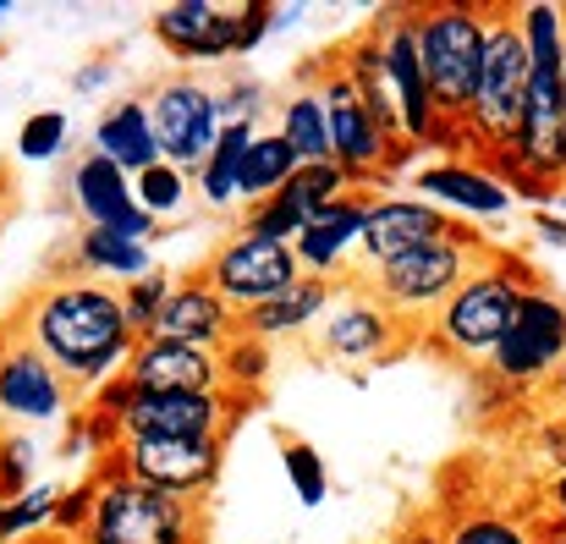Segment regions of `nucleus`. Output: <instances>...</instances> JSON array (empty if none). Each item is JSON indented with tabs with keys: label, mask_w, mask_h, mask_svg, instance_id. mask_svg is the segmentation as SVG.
<instances>
[{
	"label": "nucleus",
	"mask_w": 566,
	"mask_h": 544,
	"mask_svg": "<svg viewBox=\"0 0 566 544\" xmlns=\"http://www.w3.org/2000/svg\"><path fill=\"white\" fill-rule=\"evenodd\" d=\"M28 342L66 374V385H88V390H105L111 379H122L138 353L122 292L105 281H83V275L50 286L33 303Z\"/></svg>",
	"instance_id": "nucleus-1"
},
{
	"label": "nucleus",
	"mask_w": 566,
	"mask_h": 544,
	"mask_svg": "<svg viewBox=\"0 0 566 544\" xmlns=\"http://www.w3.org/2000/svg\"><path fill=\"white\" fill-rule=\"evenodd\" d=\"M412 33H418V55H423L440 127L468 133L484 50H490V6H423L412 11Z\"/></svg>",
	"instance_id": "nucleus-2"
},
{
	"label": "nucleus",
	"mask_w": 566,
	"mask_h": 544,
	"mask_svg": "<svg viewBox=\"0 0 566 544\" xmlns=\"http://www.w3.org/2000/svg\"><path fill=\"white\" fill-rule=\"evenodd\" d=\"M528 286H539L528 275V264H517V259H484L451 292V303L429 320V342L440 353H451V358L484 368V363L495 358V347H501V336H506V325H512V314H517V303H523Z\"/></svg>",
	"instance_id": "nucleus-3"
},
{
	"label": "nucleus",
	"mask_w": 566,
	"mask_h": 544,
	"mask_svg": "<svg viewBox=\"0 0 566 544\" xmlns=\"http://www.w3.org/2000/svg\"><path fill=\"white\" fill-rule=\"evenodd\" d=\"M83 534L94 544H203V501H177L105 462Z\"/></svg>",
	"instance_id": "nucleus-4"
},
{
	"label": "nucleus",
	"mask_w": 566,
	"mask_h": 544,
	"mask_svg": "<svg viewBox=\"0 0 566 544\" xmlns=\"http://www.w3.org/2000/svg\"><path fill=\"white\" fill-rule=\"evenodd\" d=\"M237 407L226 390H133L127 379H111L99 401H88L122 440H226Z\"/></svg>",
	"instance_id": "nucleus-5"
},
{
	"label": "nucleus",
	"mask_w": 566,
	"mask_h": 544,
	"mask_svg": "<svg viewBox=\"0 0 566 544\" xmlns=\"http://www.w3.org/2000/svg\"><path fill=\"white\" fill-rule=\"evenodd\" d=\"M528 44L517 28L512 6H490V50H484V72H479V100L468 116V144H479L484 160L512 155L517 127H523V105H528Z\"/></svg>",
	"instance_id": "nucleus-6"
},
{
	"label": "nucleus",
	"mask_w": 566,
	"mask_h": 544,
	"mask_svg": "<svg viewBox=\"0 0 566 544\" xmlns=\"http://www.w3.org/2000/svg\"><path fill=\"white\" fill-rule=\"evenodd\" d=\"M484 259H490L484 237L468 231V226H451L440 242H429V248H418V253H407V259H396V264H385V270H369V292H375L401 325H407V320H434V314L451 303V292H457Z\"/></svg>",
	"instance_id": "nucleus-7"
},
{
	"label": "nucleus",
	"mask_w": 566,
	"mask_h": 544,
	"mask_svg": "<svg viewBox=\"0 0 566 544\" xmlns=\"http://www.w3.org/2000/svg\"><path fill=\"white\" fill-rule=\"evenodd\" d=\"M562 363H566V303L551 286H528L517 314H512V325H506V336H501V347H495V358L484 363V374L501 390L523 396V390L556 379Z\"/></svg>",
	"instance_id": "nucleus-8"
},
{
	"label": "nucleus",
	"mask_w": 566,
	"mask_h": 544,
	"mask_svg": "<svg viewBox=\"0 0 566 544\" xmlns=\"http://www.w3.org/2000/svg\"><path fill=\"white\" fill-rule=\"evenodd\" d=\"M275 11L259 0L242 6H214V0H177L166 11H155V33L166 39L171 55L182 61H226V55H248L270 39Z\"/></svg>",
	"instance_id": "nucleus-9"
},
{
	"label": "nucleus",
	"mask_w": 566,
	"mask_h": 544,
	"mask_svg": "<svg viewBox=\"0 0 566 544\" xmlns=\"http://www.w3.org/2000/svg\"><path fill=\"white\" fill-rule=\"evenodd\" d=\"M379 55H385V100L396 116V133L407 149L423 144H451L440 116H434V94L423 77V55H418V33H412V11H385L375 22Z\"/></svg>",
	"instance_id": "nucleus-10"
},
{
	"label": "nucleus",
	"mask_w": 566,
	"mask_h": 544,
	"mask_svg": "<svg viewBox=\"0 0 566 544\" xmlns=\"http://www.w3.org/2000/svg\"><path fill=\"white\" fill-rule=\"evenodd\" d=\"M319 100H325V122H331V160L347 171V181H385L396 166H401V144L375 122V111L358 100V88L342 77V66L331 61L325 77L314 83Z\"/></svg>",
	"instance_id": "nucleus-11"
},
{
	"label": "nucleus",
	"mask_w": 566,
	"mask_h": 544,
	"mask_svg": "<svg viewBox=\"0 0 566 544\" xmlns=\"http://www.w3.org/2000/svg\"><path fill=\"white\" fill-rule=\"evenodd\" d=\"M203 281H209V286L237 308V320H242V314H253L259 303H270V297H281L286 286H297V281H303V264H297L292 242H270V237H253V231H231V237L214 248Z\"/></svg>",
	"instance_id": "nucleus-12"
},
{
	"label": "nucleus",
	"mask_w": 566,
	"mask_h": 544,
	"mask_svg": "<svg viewBox=\"0 0 566 544\" xmlns=\"http://www.w3.org/2000/svg\"><path fill=\"white\" fill-rule=\"evenodd\" d=\"M149 122H155V144H160V160L177 166V171H198L214 149V138L226 133V116H220V94L192 83V77H171L155 88L149 100Z\"/></svg>",
	"instance_id": "nucleus-13"
},
{
	"label": "nucleus",
	"mask_w": 566,
	"mask_h": 544,
	"mask_svg": "<svg viewBox=\"0 0 566 544\" xmlns=\"http://www.w3.org/2000/svg\"><path fill=\"white\" fill-rule=\"evenodd\" d=\"M105 462L177 501H203L220 479V440H116Z\"/></svg>",
	"instance_id": "nucleus-14"
},
{
	"label": "nucleus",
	"mask_w": 566,
	"mask_h": 544,
	"mask_svg": "<svg viewBox=\"0 0 566 544\" xmlns=\"http://www.w3.org/2000/svg\"><path fill=\"white\" fill-rule=\"evenodd\" d=\"M401 342V320L369 292V281L336 292L331 314L319 320V353L331 363H375Z\"/></svg>",
	"instance_id": "nucleus-15"
},
{
	"label": "nucleus",
	"mask_w": 566,
	"mask_h": 544,
	"mask_svg": "<svg viewBox=\"0 0 566 544\" xmlns=\"http://www.w3.org/2000/svg\"><path fill=\"white\" fill-rule=\"evenodd\" d=\"M446 231H451V215H440L418 192H385V198H369L364 259H369V270H385V264H396V259L440 242Z\"/></svg>",
	"instance_id": "nucleus-16"
},
{
	"label": "nucleus",
	"mask_w": 566,
	"mask_h": 544,
	"mask_svg": "<svg viewBox=\"0 0 566 544\" xmlns=\"http://www.w3.org/2000/svg\"><path fill=\"white\" fill-rule=\"evenodd\" d=\"M66 374L44 358L28 336L0 347V412L22 423H55L66 412Z\"/></svg>",
	"instance_id": "nucleus-17"
},
{
	"label": "nucleus",
	"mask_w": 566,
	"mask_h": 544,
	"mask_svg": "<svg viewBox=\"0 0 566 544\" xmlns=\"http://www.w3.org/2000/svg\"><path fill=\"white\" fill-rule=\"evenodd\" d=\"M412 192L423 203H434L440 215H473V220H501L512 209V187L490 171V160H434L423 171H412Z\"/></svg>",
	"instance_id": "nucleus-18"
},
{
	"label": "nucleus",
	"mask_w": 566,
	"mask_h": 544,
	"mask_svg": "<svg viewBox=\"0 0 566 544\" xmlns=\"http://www.w3.org/2000/svg\"><path fill=\"white\" fill-rule=\"evenodd\" d=\"M72 198H77V209H83L94 226H105V231H116V237H133V242H149V237H155V215L138 203L133 177H127L122 166L99 160V155H88V160L72 171Z\"/></svg>",
	"instance_id": "nucleus-19"
},
{
	"label": "nucleus",
	"mask_w": 566,
	"mask_h": 544,
	"mask_svg": "<svg viewBox=\"0 0 566 544\" xmlns=\"http://www.w3.org/2000/svg\"><path fill=\"white\" fill-rule=\"evenodd\" d=\"M237 331H242L237 308H231L203 275L177 281L171 297H166V308H160V320H155V336H166V342H188V347H209V353H220Z\"/></svg>",
	"instance_id": "nucleus-20"
},
{
	"label": "nucleus",
	"mask_w": 566,
	"mask_h": 544,
	"mask_svg": "<svg viewBox=\"0 0 566 544\" xmlns=\"http://www.w3.org/2000/svg\"><path fill=\"white\" fill-rule=\"evenodd\" d=\"M122 379L133 390H226L220 385V353L166 342V336H144Z\"/></svg>",
	"instance_id": "nucleus-21"
},
{
	"label": "nucleus",
	"mask_w": 566,
	"mask_h": 544,
	"mask_svg": "<svg viewBox=\"0 0 566 544\" xmlns=\"http://www.w3.org/2000/svg\"><path fill=\"white\" fill-rule=\"evenodd\" d=\"M364 220H369V192H364V187H353L347 198H336L331 209H319V215L303 226V237L292 242L303 275L331 281L336 264H342L353 248H364Z\"/></svg>",
	"instance_id": "nucleus-22"
},
{
	"label": "nucleus",
	"mask_w": 566,
	"mask_h": 544,
	"mask_svg": "<svg viewBox=\"0 0 566 544\" xmlns=\"http://www.w3.org/2000/svg\"><path fill=\"white\" fill-rule=\"evenodd\" d=\"M94 155L122 166L127 177H144L149 166H160V144H155V122H149V100H116L99 127H94Z\"/></svg>",
	"instance_id": "nucleus-23"
},
{
	"label": "nucleus",
	"mask_w": 566,
	"mask_h": 544,
	"mask_svg": "<svg viewBox=\"0 0 566 544\" xmlns=\"http://www.w3.org/2000/svg\"><path fill=\"white\" fill-rule=\"evenodd\" d=\"M336 303V281H314L303 275L297 286H286L281 297L259 303L253 314H242V336H259V342H275V336H297L308 325H319Z\"/></svg>",
	"instance_id": "nucleus-24"
},
{
	"label": "nucleus",
	"mask_w": 566,
	"mask_h": 544,
	"mask_svg": "<svg viewBox=\"0 0 566 544\" xmlns=\"http://www.w3.org/2000/svg\"><path fill=\"white\" fill-rule=\"evenodd\" d=\"M545 523H528L501 506H462L440 523V544H539Z\"/></svg>",
	"instance_id": "nucleus-25"
},
{
	"label": "nucleus",
	"mask_w": 566,
	"mask_h": 544,
	"mask_svg": "<svg viewBox=\"0 0 566 544\" xmlns=\"http://www.w3.org/2000/svg\"><path fill=\"white\" fill-rule=\"evenodd\" d=\"M275 133L292 144V155L303 166H325L331 160V122H325V100H319L314 83H303L297 94L281 100V127Z\"/></svg>",
	"instance_id": "nucleus-26"
},
{
	"label": "nucleus",
	"mask_w": 566,
	"mask_h": 544,
	"mask_svg": "<svg viewBox=\"0 0 566 544\" xmlns=\"http://www.w3.org/2000/svg\"><path fill=\"white\" fill-rule=\"evenodd\" d=\"M253 138H259V127H253V122H226V133H220V138H214V149H209V160L192 171L198 192H203V203L226 209V203L237 198L242 160H248V144H253Z\"/></svg>",
	"instance_id": "nucleus-27"
},
{
	"label": "nucleus",
	"mask_w": 566,
	"mask_h": 544,
	"mask_svg": "<svg viewBox=\"0 0 566 544\" xmlns=\"http://www.w3.org/2000/svg\"><path fill=\"white\" fill-rule=\"evenodd\" d=\"M303 171V160L292 155V144L281 138V133H259L253 144H248V160H242V181H237V198L242 203H264V198H275L286 181Z\"/></svg>",
	"instance_id": "nucleus-28"
},
{
	"label": "nucleus",
	"mask_w": 566,
	"mask_h": 544,
	"mask_svg": "<svg viewBox=\"0 0 566 544\" xmlns=\"http://www.w3.org/2000/svg\"><path fill=\"white\" fill-rule=\"evenodd\" d=\"M77 259H83V270H94V275H105V281H122V286H133V281H144V275L155 270V264H149V242L116 237V231H105V226H88V231H83Z\"/></svg>",
	"instance_id": "nucleus-29"
},
{
	"label": "nucleus",
	"mask_w": 566,
	"mask_h": 544,
	"mask_svg": "<svg viewBox=\"0 0 566 544\" xmlns=\"http://www.w3.org/2000/svg\"><path fill=\"white\" fill-rule=\"evenodd\" d=\"M517 28L534 72H566V6H523Z\"/></svg>",
	"instance_id": "nucleus-30"
},
{
	"label": "nucleus",
	"mask_w": 566,
	"mask_h": 544,
	"mask_svg": "<svg viewBox=\"0 0 566 544\" xmlns=\"http://www.w3.org/2000/svg\"><path fill=\"white\" fill-rule=\"evenodd\" d=\"M270 368H275V353H270V342H259V336H231L226 347H220V385H226V396H253L264 379H270Z\"/></svg>",
	"instance_id": "nucleus-31"
},
{
	"label": "nucleus",
	"mask_w": 566,
	"mask_h": 544,
	"mask_svg": "<svg viewBox=\"0 0 566 544\" xmlns=\"http://www.w3.org/2000/svg\"><path fill=\"white\" fill-rule=\"evenodd\" d=\"M55 506H61V484H33L17 501H0V544H28L39 529H55Z\"/></svg>",
	"instance_id": "nucleus-32"
},
{
	"label": "nucleus",
	"mask_w": 566,
	"mask_h": 544,
	"mask_svg": "<svg viewBox=\"0 0 566 544\" xmlns=\"http://www.w3.org/2000/svg\"><path fill=\"white\" fill-rule=\"evenodd\" d=\"M347 192H353L347 171H342L336 160H325V166H303V171L286 181L275 198H286V203H292L303 220H314L319 209H331V203H336V198H347Z\"/></svg>",
	"instance_id": "nucleus-33"
},
{
	"label": "nucleus",
	"mask_w": 566,
	"mask_h": 544,
	"mask_svg": "<svg viewBox=\"0 0 566 544\" xmlns=\"http://www.w3.org/2000/svg\"><path fill=\"white\" fill-rule=\"evenodd\" d=\"M281 468H286V484L303 506H319L331 495V473H325V457L308 446V440H286L281 446Z\"/></svg>",
	"instance_id": "nucleus-34"
},
{
	"label": "nucleus",
	"mask_w": 566,
	"mask_h": 544,
	"mask_svg": "<svg viewBox=\"0 0 566 544\" xmlns=\"http://www.w3.org/2000/svg\"><path fill=\"white\" fill-rule=\"evenodd\" d=\"M171 275L166 270H149L144 281H133V286H122V308H127V325H133V336L144 342V336H155V320H160V308H166V297H171Z\"/></svg>",
	"instance_id": "nucleus-35"
},
{
	"label": "nucleus",
	"mask_w": 566,
	"mask_h": 544,
	"mask_svg": "<svg viewBox=\"0 0 566 544\" xmlns=\"http://www.w3.org/2000/svg\"><path fill=\"white\" fill-rule=\"evenodd\" d=\"M188 171H177V166H149L144 177H133V192H138V203L160 220V215H177L182 203H188Z\"/></svg>",
	"instance_id": "nucleus-36"
},
{
	"label": "nucleus",
	"mask_w": 566,
	"mask_h": 544,
	"mask_svg": "<svg viewBox=\"0 0 566 544\" xmlns=\"http://www.w3.org/2000/svg\"><path fill=\"white\" fill-rule=\"evenodd\" d=\"M66 149V116L61 111H39L22 122V138H17V155L22 160H55Z\"/></svg>",
	"instance_id": "nucleus-37"
},
{
	"label": "nucleus",
	"mask_w": 566,
	"mask_h": 544,
	"mask_svg": "<svg viewBox=\"0 0 566 544\" xmlns=\"http://www.w3.org/2000/svg\"><path fill=\"white\" fill-rule=\"evenodd\" d=\"M28 468H33V446L28 440H0V501H17L28 484Z\"/></svg>",
	"instance_id": "nucleus-38"
},
{
	"label": "nucleus",
	"mask_w": 566,
	"mask_h": 544,
	"mask_svg": "<svg viewBox=\"0 0 566 544\" xmlns=\"http://www.w3.org/2000/svg\"><path fill=\"white\" fill-rule=\"evenodd\" d=\"M214 94H220V116H226V122H253V127H259L264 83H231V88H214Z\"/></svg>",
	"instance_id": "nucleus-39"
},
{
	"label": "nucleus",
	"mask_w": 566,
	"mask_h": 544,
	"mask_svg": "<svg viewBox=\"0 0 566 544\" xmlns=\"http://www.w3.org/2000/svg\"><path fill=\"white\" fill-rule=\"evenodd\" d=\"M88 512H94V479L83 490H61V506H55V529L50 534H83L88 529Z\"/></svg>",
	"instance_id": "nucleus-40"
},
{
	"label": "nucleus",
	"mask_w": 566,
	"mask_h": 544,
	"mask_svg": "<svg viewBox=\"0 0 566 544\" xmlns=\"http://www.w3.org/2000/svg\"><path fill=\"white\" fill-rule=\"evenodd\" d=\"M545 529H562L566 534V473H556V484H551V517H545Z\"/></svg>",
	"instance_id": "nucleus-41"
},
{
	"label": "nucleus",
	"mask_w": 566,
	"mask_h": 544,
	"mask_svg": "<svg viewBox=\"0 0 566 544\" xmlns=\"http://www.w3.org/2000/svg\"><path fill=\"white\" fill-rule=\"evenodd\" d=\"M534 226H539V237H545V242H556V248H566V220H556V215H539Z\"/></svg>",
	"instance_id": "nucleus-42"
},
{
	"label": "nucleus",
	"mask_w": 566,
	"mask_h": 544,
	"mask_svg": "<svg viewBox=\"0 0 566 544\" xmlns=\"http://www.w3.org/2000/svg\"><path fill=\"white\" fill-rule=\"evenodd\" d=\"M44 540H50V544H94L88 534H44Z\"/></svg>",
	"instance_id": "nucleus-43"
},
{
	"label": "nucleus",
	"mask_w": 566,
	"mask_h": 544,
	"mask_svg": "<svg viewBox=\"0 0 566 544\" xmlns=\"http://www.w3.org/2000/svg\"><path fill=\"white\" fill-rule=\"evenodd\" d=\"M401 544H440V529H434V534H423V529H418V534H407Z\"/></svg>",
	"instance_id": "nucleus-44"
},
{
	"label": "nucleus",
	"mask_w": 566,
	"mask_h": 544,
	"mask_svg": "<svg viewBox=\"0 0 566 544\" xmlns=\"http://www.w3.org/2000/svg\"><path fill=\"white\" fill-rule=\"evenodd\" d=\"M539 544H566V534H562V529H545V534H539Z\"/></svg>",
	"instance_id": "nucleus-45"
},
{
	"label": "nucleus",
	"mask_w": 566,
	"mask_h": 544,
	"mask_svg": "<svg viewBox=\"0 0 566 544\" xmlns=\"http://www.w3.org/2000/svg\"><path fill=\"white\" fill-rule=\"evenodd\" d=\"M551 385H556V396H562V401H566V363H562V368H556V379H551Z\"/></svg>",
	"instance_id": "nucleus-46"
},
{
	"label": "nucleus",
	"mask_w": 566,
	"mask_h": 544,
	"mask_svg": "<svg viewBox=\"0 0 566 544\" xmlns=\"http://www.w3.org/2000/svg\"><path fill=\"white\" fill-rule=\"evenodd\" d=\"M28 544H50V540H28Z\"/></svg>",
	"instance_id": "nucleus-47"
}]
</instances>
